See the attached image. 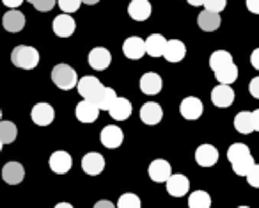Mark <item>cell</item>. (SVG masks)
Returning <instances> with one entry per match:
<instances>
[{
    "label": "cell",
    "mask_w": 259,
    "mask_h": 208,
    "mask_svg": "<svg viewBox=\"0 0 259 208\" xmlns=\"http://www.w3.org/2000/svg\"><path fill=\"white\" fill-rule=\"evenodd\" d=\"M11 62L20 70H34L39 64V52L37 48L29 47V45H20L13 48Z\"/></svg>",
    "instance_id": "6da1fadb"
},
{
    "label": "cell",
    "mask_w": 259,
    "mask_h": 208,
    "mask_svg": "<svg viewBox=\"0 0 259 208\" xmlns=\"http://www.w3.org/2000/svg\"><path fill=\"white\" fill-rule=\"evenodd\" d=\"M52 82H54L59 89L71 91L73 87H76V84H78V75H76V72L69 64L61 62V64L54 66V70H52Z\"/></svg>",
    "instance_id": "7a4b0ae2"
},
{
    "label": "cell",
    "mask_w": 259,
    "mask_h": 208,
    "mask_svg": "<svg viewBox=\"0 0 259 208\" xmlns=\"http://www.w3.org/2000/svg\"><path fill=\"white\" fill-rule=\"evenodd\" d=\"M103 84L93 75H85L82 79H78V84H76V89H78V94L83 98V100H91L96 103V100L100 98L101 91H103Z\"/></svg>",
    "instance_id": "3957f363"
},
{
    "label": "cell",
    "mask_w": 259,
    "mask_h": 208,
    "mask_svg": "<svg viewBox=\"0 0 259 208\" xmlns=\"http://www.w3.org/2000/svg\"><path fill=\"white\" fill-rule=\"evenodd\" d=\"M52 30H54L55 36L59 38H69L75 34L76 30V22L71 15L64 13V15L55 16V20L52 22Z\"/></svg>",
    "instance_id": "277c9868"
},
{
    "label": "cell",
    "mask_w": 259,
    "mask_h": 208,
    "mask_svg": "<svg viewBox=\"0 0 259 208\" xmlns=\"http://www.w3.org/2000/svg\"><path fill=\"white\" fill-rule=\"evenodd\" d=\"M48 165L50 169L55 172V175H66L69 169L73 167V158L68 151L64 150H59V151H54L48 158Z\"/></svg>",
    "instance_id": "5b68a950"
},
{
    "label": "cell",
    "mask_w": 259,
    "mask_h": 208,
    "mask_svg": "<svg viewBox=\"0 0 259 208\" xmlns=\"http://www.w3.org/2000/svg\"><path fill=\"white\" fill-rule=\"evenodd\" d=\"M122 54L132 61H139L146 54V40L139 36H130L122 43Z\"/></svg>",
    "instance_id": "8992f818"
},
{
    "label": "cell",
    "mask_w": 259,
    "mask_h": 208,
    "mask_svg": "<svg viewBox=\"0 0 259 208\" xmlns=\"http://www.w3.org/2000/svg\"><path fill=\"white\" fill-rule=\"evenodd\" d=\"M148 175L153 182L165 183L167 180L170 178V175H172V165L167 160H163V158H156V160H153L151 164H149Z\"/></svg>",
    "instance_id": "52a82bcc"
},
{
    "label": "cell",
    "mask_w": 259,
    "mask_h": 208,
    "mask_svg": "<svg viewBox=\"0 0 259 208\" xmlns=\"http://www.w3.org/2000/svg\"><path fill=\"white\" fill-rule=\"evenodd\" d=\"M202 112H204V105H202V101L195 96L185 98V100L180 103V114L183 116L185 119H188V121L199 119L202 116Z\"/></svg>",
    "instance_id": "ba28073f"
},
{
    "label": "cell",
    "mask_w": 259,
    "mask_h": 208,
    "mask_svg": "<svg viewBox=\"0 0 259 208\" xmlns=\"http://www.w3.org/2000/svg\"><path fill=\"white\" fill-rule=\"evenodd\" d=\"M100 141L105 148H108V150H115V148L121 146L122 141H124V133H122V130L119 128V126L107 125L103 130H101Z\"/></svg>",
    "instance_id": "9c48e42d"
},
{
    "label": "cell",
    "mask_w": 259,
    "mask_h": 208,
    "mask_svg": "<svg viewBox=\"0 0 259 208\" xmlns=\"http://www.w3.org/2000/svg\"><path fill=\"white\" fill-rule=\"evenodd\" d=\"M82 169L85 175L89 176H98L103 172L105 169V158L98 151H89L87 155H83L82 158Z\"/></svg>",
    "instance_id": "30bf717a"
},
{
    "label": "cell",
    "mask_w": 259,
    "mask_h": 208,
    "mask_svg": "<svg viewBox=\"0 0 259 208\" xmlns=\"http://www.w3.org/2000/svg\"><path fill=\"white\" fill-rule=\"evenodd\" d=\"M139 87H141L142 93L148 94V96H155V94H158L160 91H162L163 80L158 73L148 72L141 77V80H139Z\"/></svg>",
    "instance_id": "8fae6325"
},
{
    "label": "cell",
    "mask_w": 259,
    "mask_h": 208,
    "mask_svg": "<svg viewBox=\"0 0 259 208\" xmlns=\"http://www.w3.org/2000/svg\"><path fill=\"white\" fill-rule=\"evenodd\" d=\"M139 116H141V121L144 123V125H158L160 121L163 119V109L160 103H155V101H148V103H144L141 107V112H139Z\"/></svg>",
    "instance_id": "7c38bea8"
},
{
    "label": "cell",
    "mask_w": 259,
    "mask_h": 208,
    "mask_svg": "<svg viewBox=\"0 0 259 208\" xmlns=\"http://www.w3.org/2000/svg\"><path fill=\"white\" fill-rule=\"evenodd\" d=\"M110 61H112V55L105 47L93 48V50L89 52V55H87V62H89L91 68L96 70V72L107 70L108 66H110Z\"/></svg>",
    "instance_id": "4fadbf2b"
},
{
    "label": "cell",
    "mask_w": 259,
    "mask_h": 208,
    "mask_svg": "<svg viewBox=\"0 0 259 208\" xmlns=\"http://www.w3.org/2000/svg\"><path fill=\"white\" fill-rule=\"evenodd\" d=\"M30 118L37 126H48L55 118V111L50 103H36L30 111Z\"/></svg>",
    "instance_id": "5bb4252c"
},
{
    "label": "cell",
    "mask_w": 259,
    "mask_h": 208,
    "mask_svg": "<svg viewBox=\"0 0 259 208\" xmlns=\"http://www.w3.org/2000/svg\"><path fill=\"white\" fill-rule=\"evenodd\" d=\"M195 162L201 167H213L219 162V150L213 144H201L195 150Z\"/></svg>",
    "instance_id": "9a60e30c"
},
{
    "label": "cell",
    "mask_w": 259,
    "mask_h": 208,
    "mask_svg": "<svg viewBox=\"0 0 259 208\" xmlns=\"http://www.w3.org/2000/svg\"><path fill=\"white\" fill-rule=\"evenodd\" d=\"M211 101L215 107L219 109H227L233 105L234 101V91L231 86H226V84H220L215 89L211 91Z\"/></svg>",
    "instance_id": "2e32d148"
},
{
    "label": "cell",
    "mask_w": 259,
    "mask_h": 208,
    "mask_svg": "<svg viewBox=\"0 0 259 208\" xmlns=\"http://www.w3.org/2000/svg\"><path fill=\"white\" fill-rule=\"evenodd\" d=\"M75 116L80 123H94L100 116V107L91 100H82L76 105Z\"/></svg>",
    "instance_id": "e0dca14e"
},
{
    "label": "cell",
    "mask_w": 259,
    "mask_h": 208,
    "mask_svg": "<svg viewBox=\"0 0 259 208\" xmlns=\"http://www.w3.org/2000/svg\"><path fill=\"white\" fill-rule=\"evenodd\" d=\"M165 183H167V192L172 197H183L190 190V180L185 175H170V178Z\"/></svg>",
    "instance_id": "ac0fdd59"
},
{
    "label": "cell",
    "mask_w": 259,
    "mask_h": 208,
    "mask_svg": "<svg viewBox=\"0 0 259 208\" xmlns=\"http://www.w3.org/2000/svg\"><path fill=\"white\" fill-rule=\"evenodd\" d=\"M25 178V169L20 162H8V164L2 167V180H4L8 185H18Z\"/></svg>",
    "instance_id": "d6986e66"
},
{
    "label": "cell",
    "mask_w": 259,
    "mask_h": 208,
    "mask_svg": "<svg viewBox=\"0 0 259 208\" xmlns=\"http://www.w3.org/2000/svg\"><path fill=\"white\" fill-rule=\"evenodd\" d=\"M2 27H4L8 32H20V30L25 27V15L18 9H9L4 16H2Z\"/></svg>",
    "instance_id": "ffe728a7"
},
{
    "label": "cell",
    "mask_w": 259,
    "mask_h": 208,
    "mask_svg": "<svg viewBox=\"0 0 259 208\" xmlns=\"http://www.w3.org/2000/svg\"><path fill=\"white\" fill-rule=\"evenodd\" d=\"M128 15L135 22H146L151 16V4H149V0H132L128 6Z\"/></svg>",
    "instance_id": "44dd1931"
},
{
    "label": "cell",
    "mask_w": 259,
    "mask_h": 208,
    "mask_svg": "<svg viewBox=\"0 0 259 208\" xmlns=\"http://www.w3.org/2000/svg\"><path fill=\"white\" fill-rule=\"evenodd\" d=\"M187 55V47L181 40H169L167 41V48H165V54L163 57L167 59L169 62L176 64V62H181Z\"/></svg>",
    "instance_id": "7402d4cb"
},
{
    "label": "cell",
    "mask_w": 259,
    "mask_h": 208,
    "mask_svg": "<svg viewBox=\"0 0 259 208\" xmlns=\"http://www.w3.org/2000/svg\"><path fill=\"white\" fill-rule=\"evenodd\" d=\"M132 111H134L132 101L126 100V98H117V100L114 101V105L108 109V114H110V118L115 119V121H126V119L132 116Z\"/></svg>",
    "instance_id": "603a6c76"
},
{
    "label": "cell",
    "mask_w": 259,
    "mask_h": 208,
    "mask_svg": "<svg viewBox=\"0 0 259 208\" xmlns=\"http://www.w3.org/2000/svg\"><path fill=\"white\" fill-rule=\"evenodd\" d=\"M167 48V40L162 34H151V36L146 40V54L151 55V57H163Z\"/></svg>",
    "instance_id": "cb8c5ba5"
},
{
    "label": "cell",
    "mask_w": 259,
    "mask_h": 208,
    "mask_svg": "<svg viewBox=\"0 0 259 208\" xmlns=\"http://www.w3.org/2000/svg\"><path fill=\"white\" fill-rule=\"evenodd\" d=\"M197 23H199V27H201V30H204V32H215V30L220 27V23H222V20H220L219 13H213V11L204 9L202 13H199Z\"/></svg>",
    "instance_id": "d4e9b609"
},
{
    "label": "cell",
    "mask_w": 259,
    "mask_h": 208,
    "mask_svg": "<svg viewBox=\"0 0 259 208\" xmlns=\"http://www.w3.org/2000/svg\"><path fill=\"white\" fill-rule=\"evenodd\" d=\"M234 128L241 135H248V133L255 132L254 130V119H252V112L241 111L234 116Z\"/></svg>",
    "instance_id": "484cf974"
},
{
    "label": "cell",
    "mask_w": 259,
    "mask_h": 208,
    "mask_svg": "<svg viewBox=\"0 0 259 208\" xmlns=\"http://www.w3.org/2000/svg\"><path fill=\"white\" fill-rule=\"evenodd\" d=\"M229 64H233V55L227 50H215L209 57V68L213 72H219V70L226 68Z\"/></svg>",
    "instance_id": "4316f807"
},
{
    "label": "cell",
    "mask_w": 259,
    "mask_h": 208,
    "mask_svg": "<svg viewBox=\"0 0 259 208\" xmlns=\"http://www.w3.org/2000/svg\"><path fill=\"white\" fill-rule=\"evenodd\" d=\"M188 208H211V196L206 190H194L188 196Z\"/></svg>",
    "instance_id": "83f0119b"
},
{
    "label": "cell",
    "mask_w": 259,
    "mask_h": 208,
    "mask_svg": "<svg viewBox=\"0 0 259 208\" xmlns=\"http://www.w3.org/2000/svg\"><path fill=\"white\" fill-rule=\"evenodd\" d=\"M215 79L219 80V84H226V86H231L233 82H236L238 79V66L234 64H229L226 66V68L219 70V72H215Z\"/></svg>",
    "instance_id": "f1b7e54d"
},
{
    "label": "cell",
    "mask_w": 259,
    "mask_h": 208,
    "mask_svg": "<svg viewBox=\"0 0 259 208\" xmlns=\"http://www.w3.org/2000/svg\"><path fill=\"white\" fill-rule=\"evenodd\" d=\"M18 137V128L13 121H0V141L4 144H11Z\"/></svg>",
    "instance_id": "f546056e"
},
{
    "label": "cell",
    "mask_w": 259,
    "mask_h": 208,
    "mask_svg": "<svg viewBox=\"0 0 259 208\" xmlns=\"http://www.w3.org/2000/svg\"><path fill=\"white\" fill-rule=\"evenodd\" d=\"M117 98L119 96H117V93H115V89H112V87H103L100 98L96 100V105L100 107V111H108Z\"/></svg>",
    "instance_id": "4dcf8cb0"
},
{
    "label": "cell",
    "mask_w": 259,
    "mask_h": 208,
    "mask_svg": "<svg viewBox=\"0 0 259 208\" xmlns=\"http://www.w3.org/2000/svg\"><path fill=\"white\" fill-rule=\"evenodd\" d=\"M247 155H252L250 153V148L247 146V144L243 143H234L231 144L229 148H227V160L233 164V162L240 160V158L247 157Z\"/></svg>",
    "instance_id": "1f68e13d"
},
{
    "label": "cell",
    "mask_w": 259,
    "mask_h": 208,
    "mask_svg": "<svg viewBox=\"0 0 259 208\" xmlns=\"http://www.w3.org/2000/svg\"><path fill=\"white\" fill-rule=\"evenodd\" d=\"M231 165H233V171L236 172L238 176H247L248 172L252 171V167L255 165V162H254V157H252V155H247V157L233 162Z\"/></svg>",
    "instance_id": "d6a6232c"
},
{
    "label": "cell",
    "mask_w": 259,
    "mask_h": 208,
    "mask_svg": "<svg viewBox=\"0 0 259 208\" xmlns=\"http://www.w3.org/2000/svg\"><path fill=\"white\" fill-rule=\"evenodd\" d=\"M115 206L117 208H142V203H141V197H139L137 194L126 192L119 197Z\"/></svg>",
    "instance_id": "836d02e7"
},
{
    "label": "cell",
    "mask_w": 259,
    "mask_h": 208,
    "mask_svg": "<svg viewBox=\"0 0 259 208\" xmlns=\"http://www.w3.org/2000/svg\"><path fill=\"white\" fill-rule=\"evenodd\" d=\"M59 8H61L62 13H68V15H71V13L78 11L80 6H82V0H57Z\"/></svg>",
    "instance_id": "e575fe53"
},
{
    "label": "cell",
    "mask_w": 259,
    "mask_h": 208,
    "mask_svg": "<svg viewBox=\"0 0 259 208\" xmlns=\"http://www.w3.org/2000/svg\"><path fill=\"white\" fill-rule=\"evenodd\" d=\"M227 6V0H204V9L213 13H222Z\"/></svg>",
    "instance_id": "d590c367"
},
{
    "label": "cell",
    "mask_w": 259,
    "mask_h": 208,
    "mask_svg": "<svg viewBox=\"0 0 259 208\" xmlns=\"http://www.w3.org/2000/svg\"><path fill=\"white\" fill-rule=\"evenodd\" d=\"M247 182L248 185H252L254 189H259V164H255L252 167V171L247 175Z\"/></svg>",
    "instance_id": "8d00e7d4"
},
{
    "label": "cell",
    "mask_w": 259,
    "mask_h": 208,
    "mask_svg": "<svg viewBox=\"0 0 259 208\" xmlns=\"http://www.w3.org/2000/svg\"><path fill=\"white\" fill-rule=\"evenodd\" d=\"M32 6L37 9V11L47 13V11H50V9L55 6V0H36V2H34Z\"/></svg>",
    "instance_id": "74e56055"
},
{
    "label": "cell",
    "mask_w": 259,
    "mask_h": 208,
    "mask_svg": "<svg viewBox=\"0 0 259 208\" xmlns=\"http://www.w3.org/2000/svg\"><path fill=\"white\" fill-rule=\"evenodd\" d=\"M248 93H250L255 100H259V77H254V79L250 80V84H248Z\"/></svg>",
    "instance_id": "f35d334b"
},
{
    "label": "cell",
    "mask_w": 259,
    "mask_h": 208,
    "mask_svg": "<svg viewBox=\"0 0 259 208\" xmlns=\"http://www.w3.org/2000/svg\"><path fill=\"white\" fill-rule=\"evenodd\" d=\"M247 4V9L254 15H259V0H245Z\"/></svg>",
    "instance_id": "ab89813d"
},
{
    "label": "cell",
    "mask_w": 259,
    "mask_h": 208,
    "mask_svg": "<svg viewBox=\"0 0 259 208\" xmlns=\"http://www.w3.org/2000/svg\"><path fill=\"white\" fill-rule=\"evenodd\" d=\"M23 2H25V0H2V4L8 6L9 9H16V8H20V6H22Z\"/></svg>",
    "instance_id": "60d3db41"
},
{
    "label": "cell",
    "mask_w": 259,
    "mask_h": 208,
    "mask_svg": "<svg viewBox=\"0 0 259 208\" xmlns=\"http://www.w3.org/2000/svg\"><path fill=\"white\" fill-rule=\"evenodd\" d=\"M250 64L259 72V48H255V50L250 54Z\"/></svg>",
    "instance_id": "b9f144b4"
},
{
    "label": "cell",
    "mask_w": 259,
    "mask_h": 208,
    "mask_svg": "<svg viewBox=\"0 0 259 208\" xmlns=\"http://www.w3.org/2000/svg\"><path fill=\"white\" fill-rule=\"evenodd\" d=\"M93 208H117L115 206L114 203H112V201H107V199H101V201H98L96 204H94Z\"/></svg>",
    "instance_id": "7bdbcfd3"
},
{
    "label": "cell",
    "mask_w": 259,
    "mask_h": 208,
    "mask_svg": "<svg viewBox=\"0 0 259 208\" xmlns=\"http://www.w3.org/2000/svg\"><path fill=\"white\" fill-rule=\"evenodd\" d=\"M252 119H254V130L259 132V109H255V111L252 112Z\"/></svg>",
    "instance_id": "ee69618b"
},
{
    "label": "cell",
    "mask_w": 259,
    "mask_h": 208,
    "mask_svg": "<svg viewBox=\"0 0 259 208\" xmlns=\"http://www.w3.org/2000/svg\"><path fill=\"white\" fill-rule=\"evenodd\" d=\"M190 6H204V0H187Z\"/></svg>",
    "instance_id": "f6af8a7d"
},
{
    "label": "cell",
    "mask_w": 259,
    "mask_h": 208,
    "mask_svg": "<svg viewBox=\"0 0 259 208\" xmlns=\"http://www.w3.org/2000/svg\"><path fill=\"white\" fill-rule=\"evenodd\" d=\"M54 208H75L73 204H69V203H57Z\"/></svg>",
    "instance_id": "bcb514c9"
},
{
    "label": "cell",
    "mask_w": 259,
    "mask_h": 208,
    "mask_svg": "<svg viewBox=\"0 0 259 208\" xmlns=\"http://www.w3.org/2000/svg\"><path fill=\"white\" fill-rule=\"evenodd\" d=\"M83 4H87V6H94V4H98L100 0H82Z\"/></svg>",
    "instance_id": "7dc6e473"
},
{
    "label": "cell",
    "mask_w": 259,
    "mask_h": 208,
    "mask_svg": "<svg viewBox=\"0 0 259 208\" xmlns=\"http://www.w3.org/2000/svg\"><path fill=\"white\" fill-rule=\"evenodd\" d=\"M2 146H4V143H2V141H0V151H2Z\"/></svg>",
    "instance_id": "c3c4849f"
},
{
    "label": "cell",
    "mask_w": 259,
    "mask_h": 208,
    "mask_svg": "<svg viewBox=\"0 0 259 208\" xmlns=\"http://www.w3.org/2000/svg\"><path fill=\"white\" fill-rule=\"evenodd\" d=\"M27 2H30V4H34V2H36V0H27Z\"/></svg>",
    "instance_id": "681fc988"
},
{
    "label": "cell",
    "mask_w": 259,
    "mask_h": 208,
    "mask_svg": "<svg viewBox=\"0 0 259 208\" xmlns=\"http://www.w3.org/2000/svg\"><path fill=\"white\" fill-rule=\"evenodd\" d=\"M0 121H2V111H0Z\"/></svg>",
    "instance_id": "f907efd6"
},
{
    "label": "cell",
    "mask_w": 259,
    "mask_h": 208,
    "mask_svg": "<svg viewBox=\"0 0 259 208\" xmlns=\"http://www.w3.org/2000/svg\"><path fill=\"white\" fill-rule=\"evenodd\" d=\"M238 208H250V206H238Z\"/></svg>",
    "instance_id": "816d5d0a"
}]
</instances>
